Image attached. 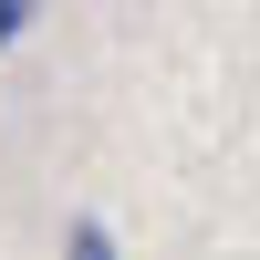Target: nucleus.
<instances>
[{
    "label": "nucleus",
    "mask_w": 260,
    "mask_h": 260,
    "mask_svg": "<svg viewBox=\"0 0 260 260\" xmlns=\"http://www.w3.org/2000/svg\"><path fill=\"white\" fill-rule=\"evenodd\" d=\"M62 260H125V250H115L104 219H73V229H62Z\"/></svg>",
    "instance_id": "obj_1"
},
{
    "label": "nucleus",
    "mask_w": 260,
    "mask_h": 260,
    "mask_svg": "<svg viewBox=\"0 0 260 260\" xmlns=\"http://www.w3.org/2000/svg\"><path fill=\"white\" fill-rule=\"evenodd\" d=\"M21 21H31V0H0V52L21 42Z\"/></svg>",
    "instance_id": "obj_2"
}]
</instances>
